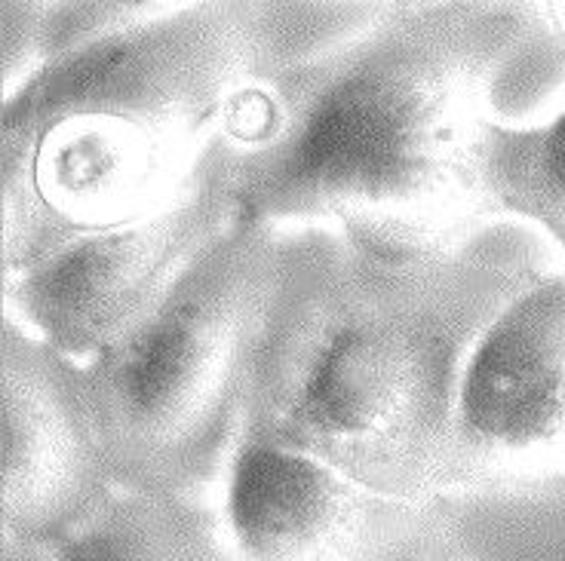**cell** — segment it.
Wrapping results in <instances>:
<instances>
[{
	"instance_id": "obj_1",
	"label": "cell",
	"mask_w": 565,
	"mask_h": 561,
	"mask_svg": "<svg viewBox=\"0 0 565 561\" xmlns=\"http://www.w3.org/2000/svg\"><path fill=\"white\" fill-rule=\"evenodd\" d=\"M541 29L525 3H403L262 68L218 132L237 222L326 227L384 261L473 246L498 222L482 175L494 89Z\"/></svg>"
},
{
	"instance_id": "obj_2",
	"label": "cell",
	"mask_w": 565,
	"mask_h": 561,
	"mask_svg": "<svg viewBox=\"0 0 565 561\" xmlns=\"http://www.w3.org/2000/svg\"><path fill=\"white\" fill-rule=\"evenodd\" d=\"M486 237L430 261H384L326 227L277 230L237 439L439 500L470 350L541 270Z\"/></svg>"
},
{
	"instance_id": "obj_3",
	"label": "cell",
	"mask_w": 565,
	"mask_h": 561,
	"mask_svg": "<svg viewBox=\"0 0 565 561\" xmlns=\"http://www.w3.org/2000/svg\"><path fill=\"white\" fill-rule=\"evenodd\" d=\"M274 249L277 230L234 222L148 316L81 363L117 488L203 500L222 485Z\"/></svg>"
},
{
	"instance_id": "obj_4",
	"label": "cell",
	"mask_w": 565,
	"mask_h": 561,
	"mask_svg": "<svg viewBox=\"0 0 565 561\" xmlns=\"http://www.w3.org/2000/svg\"><path fill=\"white\" fill-rule=\"evenodd\" d=\"M565 482V273L537 270L477 337L437 497H516Z\"/></svg>"
},
{
	"instance_id": "obj_5",
	"label": "cell",
	"mask_w": 565,
	"mask_h": 561,
	"mask_svg": "<svg viewBox=\"0 0 565 561\" xmlns=\"http://www.w3.org/2000/svg\"><path fill=\"white\" fill-rule=\"evenodd\" d=\"M234 222L225 151L215 139L194 184L172 206L74 237L3 273V316L74 363H89L148 316Z\"/></svg>"
},
{
	"instance_id": "obj_6",
	"label": "cell",
	"mask_w": 565,
	"mask_h": 561,
	"mask_svg": "<svg viewBox=\"0 0 565 561\" xmlns=\"http://www.w3.org/2000/svg\"><path fill=\"white\" fill-rule=\"evenodd\" d=\"M218 516L237 561H434L452 504L375 492L311 454L237 439Z\"/></svg>"
},
{
	"instance_id": "obj_7",
	"label": "cell",
	"mask_w": 565,
	"mask_h": 561,
	"mask_svg": "<svg viewBox=\"0 0 565 561\" xmlns=\"http://www.w3.org/2000/svg\"><path fill=\"white\" fill-rule=\"evenodd\" d=\"M117 492L84 365L3 316V537L56 547Z\"/></svg>"
},
{
	"instance_id": "obj_8",
	"label": "cell",
	"mask_w": 565,
	"mask_h": 561,
	"mask_svg": "<svg viewBox=\"0 0 565 561\" xmlns=\"http://www.w3.org/2000/svg\"><path fill=\"white\" fill-rule=\"evenodd\" d=\"M50 561H237L222 516L198 497L117 488L111 500L46 549Z\"/></svg>"
},
{
	"instance_id": "obj_9",
	"label": "cell",
	"mask_w": 565,
	"mask_h": 561,
	"mask_svg": "<svg viewBox=\"0 0 565 561\" xmlns=\"http://www.w3.org/2000/svg\"><path fill=\"white\" fill-rule=\"evenodd\" d=\"M482 175L498 222L535 227L565 255V108L541 123L494 120Z\"/></svg>"
},
{
	"instance_id": "obj_10",
	"label": "cell",
	"mask_w": 565,
	"mask_h": 561,
	"mask_svg": "<svg viewBox=\"0 0 565 561\" xmlns=\"http://www.w3.org/2000/svg\"><path fill=\"white\" fill-rule=\"evenodd\" d=\"M537 13L544 19V25L565 43V3H541Z\"/></svg>"
},
{
	"instance_id": "obj_11",
	"label": "cell",
	"mask_w": 565,
	"mask_h": 561,
	"mask_svg": "<svg viewBox=\"0 0 565 561\" xmlns=\"http://www.w3.org/2000/svg\"><path fill=\"white\" fill-rule=\"evenodd\" d=\"M434 561H470V559H467V555H465V549L455 543V547L446 549V552H443V555H437V559H434Z\"/></svg>"
}]
</instances>
